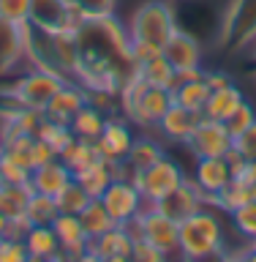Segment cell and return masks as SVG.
I'll return each mask as SVG.
<instances>
[{
    "mask_svg": "<svg viewBox=\"0 0 256 262\" xmlns=\"http://www.w3.org/2000/svg\"><path fill=\"white\" fill-rule=\"evenodd\" d=\"M79 47V85L90 93L120 96L139 66L131 57V33L112 16L85 19L77 30Z\"/></svg>",
    "mask_w": 256,
    "mask_h": 262,
    "instance_id": "1",
    "label": "cell"
},
{
    "mask_svg": "<svg viewBox=\"0 0 256 262\" xmlns=\"http://www.w3.org/2000/svg\"><path fill=\"white\" fill-rule=\"evenodd\" d=\"M120 104H123V112H126L134 123H139V126H145V128L147 126L153 128V126H158L161 118L172 106V90L147 85L136 71V77L128 79L126 88L120 90Z\"/></svg>",
    "mask_w": 256,
    "mask_h": 262,
    "instance_id": "2",
    "label": "cell"
},
{
    "mask_svg": "<svg viewBox=\"0 0 256 262\" xmlns=\"http://www.w3.org/2000/svg\"><path fill=\"white\" fill-rule=\"evenodd\" d=\"M224 249L221 221L207 210H196L180 221L177 229V251L185 259H207Z\"/></svg>",
    "mask_w": 256,
    "mask_h": 262,
    "instance_id": "3",
    "label": "cell"
},
{
    "mask_svg": "<svg viewBox=\"0 0 256 262\" xmlns=\"http://www.w3.org/2000/svg\"><path fill=\"white\" fill-rule=\"evenodd\" d=\"M175 30H177L175 11H172V6L164 3V0H147V3H142L128 22L131 38L150 41V44H158V47L167 44Z\"/></svg>",
    "mask_w": 256,
    "mask_h": 262,
    "instance_id": "4",
    "label": "cell"
},
{
    "mask_svg": "<svg viewBox=\"0 0 256 262\" xmlns=\"http://www.w3.org/2000/svg\"><path fill=\"white\" fill-rule=\"evenodd\" d=\"M63 82L65 79L57 77V74L33 66V71H28L25 77L16 79L14 85L6 90V96H8V101H11L14 106H28V110H41L44 112L49 98L55 96V90L60 88Z\"/></svg>",
    "mask_w": 256,
    "mask_h": 262,
    "instance_id": "5",
    "label": "cell"
},
{
    "mask_svg": "<svg viewBox=\"0 0 256 262\" xmlns=\"http://www.w3.org/2000/svg\"><path fill=\"white\" fill-rule=\"evenodd\" d=\"M126 227L131 229L134 237L139 235V237H145V241H150L153 246H158L164 254L177 251V229H180V224L175 219H169L167 213H161L155 205L142 208V213H139L134 221H128Z\"/></svg>",
    "mask_w": 256,
    "mask_h": 262,
    "instance_id": "6",
    "label": "cell"
},
{
    "mask_svg": "<svg viewBox=\"0 0 256 262\" xmlns=\"http://www.w3.org/2000/svg\"><path fill=\"white\" fill-rule=\"evenodd\" d=\"M131 180L136 183L139 194L145 196V202L155 205L158 200H164L169 191H175V188L183 183V172H180V167L172 159H167V156H161L155 164H150L147 169L142 172H134L131 175Z\"/></svg>",
    "mask_w": 256,
    "mask_h": 262,
    "instance_id": "7",
    "label": "cell"
},
{
    "mask_svg": "<svg viewBox=\"0 0 256 262\" xmlns=\"http://www.w3.org/2000/svg\"><path fill=\"white\" fill-rule=\"evenodd\" d=\"M85 22L74 0H30V25L44 30L77 33Z\"/></svg>",
    "mask_w": 256,
    "mask_h": 262,
    "instance_id": "8",
    "label": "cell"
},
{
    "mask_svg": "<svg viewBox=\"0 0 256 262\" xmlns=\"http://www.w3.org/2000/svg\"><path fill=\"white\" fill-rule=\"evenodd\" d=\"M98 200L104 202V208L109 210V216L118 221V224L134 221L145 208V196L139 194V188L131 178H114Z\"/></svg>",
    "mask_w": 256,
    "mask_h": 262,
    "instance_id": "9",
    "label": "cell"
},
{
    "mask_svg": "<svg viewBox=\"0 0 256 262\" xmlns=\"http://www.w3.org/2000/svg\"><path fill=\"white\" fill-rule=\"evenodd\" d=\"M188 147L196 159H213V156H226L235 147V137L229 134L226 123L202 118L194 134L188 137Z\"/></svg>",
    "mask_w": 256,
    "mask_h": 262,
    "instance_id": "10",
    "label": "cell"
},
{
    "mask_svg": "<svg viewBox=\"0 0 256 262\" xmlns=\"http://www.w3.org/2000/svg\"><path fill=\"white\" fill-rule=\"evenodd\" d=\"M134 251V235L126 224H118L112 229H106L104 235L93 237L87 243V259H106V262H126L131 259Z\"/></svg>",
    "mask_w": 256,
    "mask_h": 262,
    "instance_id": "11",
    "label": "cell"
},
{
    "mask_svg": "<svg viewBox=\"0 0 256 262\" xmlns=\"http://www.w3.org/2000/svg\"><path fill=\"white\" fill-rule=\"evenodd\" d=\"M224 44L240 47L256 38V0H235L224 19Z\"/></svg>",
    "mask_w": 256,
    "mask_h": 262,
    "instance_id": "12",
    "label": "cell"
},
{
    "mask_svg": "<svg viewBox=\"0 0 256 262\" xmlns=\"http://www.w3.org/2000/svg\"><path fill=\"white\" fill-rule=\"evenodd\" d=\"M90 101V90L79 82H63L60 88L55 90V96L49 98V104L44 106V115L49 120H57V123H68L74 120L82 106Z\"/></svg>",
    "mask_w": 256,
    "mask_h": 262,
    "instance_id": "13",
    "label": "cell"
},
{
    "mask_svg": "<svg viewBox=\"0 0 256 262\" xmlns=\"http://www.w3.org/2000/svg\"><path fill=\"white\" fill-rule=\"evenodd\" d=\"M25 25L8 22L0 16V77H8L28 57V33H25Z\"/></svg>",
    "mask_w": 256,
    "mask_h": 262,
    "instance_id": "14",
    "label": "cell"
},
{
    "mask_svg": "<svg viewBox=\"0 0 256 262\" xmlns=\"http://www.w3.org/2000/svg\"><path fill=\"white\" fill-rule=\"evenodd\" d=\"M202 202H204V194L199 191V186L191 183V180H183L175 191H169L164 200L155 202V208H158L161 213H167L169 219H175L180 224V221L188 219L191 213L202 210Z\"/></svg>",
    "mask_w": 256,
    "mask_h": 262,
    "instance_id": "15",
    "label": "cell"
},
{
    "mask_svg": "<svg viewBox=\"0 0 256 262\" xmlns=\"http://www.w3.org/2000/svg\"><path fill=\"white\" fill-rule=\"evenodd\" d=\"M161 55L172 63L175 71H188V69H196L202 60V49H199V41L194 36H188L183 30H175L169 36V41L161 47Z\"/></svg>",
    "mask_w": 256,
    "mask_h": 262,
    "instance_id": "16",
    "label": "cell"
},
{
    "mask_svg": "<svg viewBox=\"0 0 256 262\" xmlns=\"http://www.w3.org/2000/svg\"><path fill=\"white\" fill-rule=\"evenodd\" d=\"M52 227L57 232V241H60L63 257H85L90 237H87V232H85V227H82L77 213H57Z\"/></svg>",
    "mask_w": 256,
    "mask_h": 262,
    "instance_id": "17",
    "label": "cell"
},
{
    "mask_svg": "<svg viewBox=\"0 0 256 262\" xmlns=\"http://www.w3.org/2000/svg\"><path fill=\"white\" fill-rule=\"evenodd\" d=\"M196 180L194 183L199 186V191L204 194V200H216V194L224 188L229 180H232V167H229L226 156H213V159H199L196 164Z\"/></svg>",
    "mask_w": 256,
    "mask_h": 262,
    "instance_id": "18",
    "label": "cell"
},
{
    "mask_svg": "<svg viewBox=\"0 0 256 262\" xmlns=\"http://www.w3.org/2000/svg\"><path fill=\"white\" fill-rule=\"evenodd\" d=\"M134 145V134L123 120H106L101 137L96 139V147L106 161H126V156Z\"/></svg>",
    "mask_w": 256,
    "mask_h": 262,
    "instance_id": "19",
    "label": "cell"
},
{
    "mask_svg": "<svg viewBox=\"0 0 256 262\" xmlns=\"http://www.w3.org/2000/svg\"><path fill=\"white\" fill-rule=\"evenodd\" d=\"M123 169H126V164H123V161L98 159L96 164H90V167L79 169L74 178H77V183L85 188L90 196H101V194L106 191V186H109L114 178H126V175H123Z\"/></svg>",
    "mask_w": 256,
    "mask_h": 262,
    "instance_id": "20",
    "label": "cell"
},
{
    "mask_svg": "<svg viewBox=\"0 0 256 262\" xmlns=\"http://www.w3.org/2000/svg\"><path fill=\"white\" fill-rule=\"evenodd\" d=\"M202 118H204L202 112L188 110V106L172 101V106L167 110V115H164L161 123H158V128L164 131L167 139H172V142H188V137L194 134V128L199 126Z\"/></svg>",
    "mask_w": 256,
    "mask_h": 262,
    "instance_id": "21",
    "label": "cell"
},
{
    "mask_svg": "<svg viewBox=\"0 0 256 262\" xmlns=\"http://www.w3.org/2000/svg\"><path fill=\"white\" fill-rule=\"evenodd\" d=\"M74 180V172L65 167L60 159H52L46 164H41V167L33 169L30 175V188L38 194H49V196H57L63 191L65 186H68Z\"/></svg>",
    "mask_w": 256,
    "mask_h": 262,
    "instance_id": "22",
    "label": "cell"
},
{
    "mask_svg": "<svg viewBox=\"0 0 256 262\" xmlns=\"http://www.w3.org/2000/svg\"><path fill=\"white\" fill-rule=\"evenodd\" d=\"M25 246H28L30 259H60L63 249L57 241V232L52 224H30L25 232Z\"/></svg>",
    "mask_w": 256,
    "mask_h": 262,
    "instance_id": "23",
    "label": "cell"
},
{
    "mask_svg": "<svg viewBox=\"0 0 256 262\" xmlns=\"http://www.w3.org/2000/svg\"><path fill=\"white\" fill-rule=\"evenodd\" d=\"M243 101H245V98H243V90L229 82V85L218 88V90H210V98H207V104H204L202 115H204V118H213V120L226 123V120L237 112V106H240Z\"/></svg>",
    "mask_w": 256,
    "mask_h": 262,
    "instance_id": "24",
    "label": "cell"
},
{
    "mask_svg": "<svg viewBox=\"0 0 256 262\" xmlns=\"http://www.w3.org/2000/svg\"><path fill=\"white\" fill-rule=\"evenodd\" d=\"M68 126L74 131V137L87 139V142H96V139L101 137L104 126H106V118H104V112L98 110L93 101H87L77 115H74V120L68 123Z\"/></svg>",
    "mask_w": 256,
    "mask_h": 262,
    "instance_id": "25",
    "label": "cell"
},
{
    "mask_svg": "<svg viewBox=\"0 0 256 262\" xmlns=\"http://www.w3.org/2000/svg\"><path fill=\"white\" fill-rule=\"evenodd\" d=\"M65 167H68L74 175H77L79 169H85L90 167V164H96L98 159H101V153H98V147L96 142H87V139H79V137H74L68 145L60 150V156H57Z\"/></svg>",
    "mask_w": 256,
    "mask_h": 262,
    "instance_id": "26",
    "label": "cell"
},
{
    "mask_svg": "<svg viewBox=\"0 0 256 262\" xmlns=\"http://www.w3.org/2000/svg\"><path fill=\"white\" fill-rule=\"evenodd\" d=\"M77 216H79V221H82V227H85V232H87L90 241L98 237V235H104L106 229L118 227V221L109 216V210L104 208V202L98 200V196H93V200H90L85 208L77 213Z\"/></svg>",
    "mask_w": 256,
    "mask_h": 262,
    "instance_id": "27",
    "label": "cell"
},
{
    "mask_svg": "<svg viewBox=\"0 0 256 262\" xmlns=\"http://www.w3.org/2000/svg\"><path fill=\"white\" fill-rule=\"evenodd\" d=\"M33 188L30 186H14V183H0V213L8 221H19L25 219Z\"/></svg>",
    "mask_w": 256,
    "mask_h": 262,
    "instance_id": "28",
    "label": "cell"
},
{
    "mask_svg": "<svg viewBox=\"0 0 256 262\" xmlns=\"http://www.w3.org/2000/svg\"><path fill=\"white\" fill-rule=\"evenodd\" d=\"M207 98H210V88H207V82H204V77L177 82V85L172 88V101L183 104V106H188V110H196V112L204 110Z\"/></svg>",
    "mask_w": 256,
    "mask_h": 262,
    "instance_id": "29",
    "label": "cell"
},
{
    "mask_svg": "<svg viewBox=\"0 0 256 262\" xmlns=\"http://www.w3.org/2000/svg\"><path fill=\"white\" fill-rule=\"evenodd\" d=\"M161 156H164V147L155 142V139L142 137V139H134V145H131V150H128L123 164H126L131 169V175H134V172H142V169L150 167V164H155Z\"/></svg>",
    "mask_w": 256,
    "mask_h": 262,
    "instance_id": "30",
    "label": "cell"
},
{
    "mask_svg": "<svg viewBox=\"0 0 256 262\" xmlns=\"http://www.w3.org/2000/svg\"><path fill=\"white\" fill-rule=\"evenodd\" d=\"M139 77H142L147 85H155V88H169L172 90L177 85V71L172 69V63L164 55L139 66Z\"/></svg>",
    "mask_w": 256,
    "mask_h": 262,
    "instance_id": "31",
    "label": "cell"
},
{
    "mask_svg": "<svg viewBox=\"0 0 256 262\" xmlns=\"http://www.w3.org/2000/svg\"><path fill=\"white\" fill-rule=\"evenodd\" d=\"M57 213H60V208H57L55 196L33 191L30 200H28L25 219H28V224H52V221L57 219Z\"/></svg>",
    "mask_w": 256,
    "mask_h": 262,
    "instance_id": "32",
    "label": "cell"
},
{
    "mask_svg": "<svg viewBox=\"0 0 256 262\" xmlns=\"http://www.w3.org/2000/svg\"><path fill=\"white\" fill-rule=\"evenodd\" d=\"M36 137L44 139L46 145H52L55 150H57V156H60V150L74 139V131H71V126H65V123H57V120H49L46 115H44V120H41Z\"/></svg>",
    "mask_w": 256,
    "mask_h": 262,
    "instance_id": "33",
    "label": "cell"
},
{
    "mask_svg": "<svg viewBox=\"0 0 256 262\" xmlns=\"http://www.w3.org/2000/svg\"><path fill=\"white\" fill-rule=\"evenodd\" d=\"M248 200H251V186L243 183V180H237V178H232V180H229V183L216 194V202H218L224 210H229V213L237 210L240 205H245Z\"/></svg>",
    "mask_w": 256,
    "mask_h": 262,
    "instance_id": "34",
    "label": "cell"
},
{
    "mask_svg": "<svg viewBox=\"0 0 256 262\" xmlns=\"http://www.w3.org/2000/svg\"><path fill=\"white\" fill-rule=\"evenodd\" d=\"M90 200H93V196H90V194L85 191V188H82V186L77 183V178H74L71 183H68L60 194L55 196V202H57V208H60V213H79V210L90 202Z\"/></svg>",
    "mask_w": 256,
    "mask_h": 262,
    "instance_id": "35",
    "label": "cell"
},
{
    "mask_svg": "<svg viewBox=\"0 0 256 262\" xmlns=\"http://www.w3.org/2000/svg\"><path fill=\"white\" fill-rule=\"evenodd\" d=\"M33 169H28L25 164L14 161L11 156H6L0 150V183H14V186H30Z\"/></svg>",
    "mask_w": 256,
    "mask_h": 262,
    "instance_id": "36",
    "label": "cell"
},
{
    "mask_svg": "<svg viewBox=\"0 0 256 262\" xmlns=\"http://www.w3.org/2000/svg\"><path fill=\"white\" fill-rule=\"evenodd\" d=\"M25 259H30L25 237L6 232L3 237H0V262H25Z\"/></svg>",
    "mask_w": 256,
    "mask_h": 262,
    "instance_id": "37",
    "label": "cell"
},
{
    "mask_svg": "<svg viewBox=\"0 0 256 262\" xmlns=\"http://www.w3.org/2000/svg\"><path fill=\"white\" fill-rule=\"evenodd\" d=\"M232 221L245 237H256V200H248L237 210H232Z\"/></svg>",
    "mask_w": 256,
    "mask_h": 262,
    "instance_id": "38",
    "label": "cell"
},
{
    "mask_svg": "<svg viewBox=\"0 0 256 262\" xmlns=\"http://www.w3.org/2000/svg\"><path fill=\"white\" fill-rule=\"evenodd\" d=\"M82 14V19H101V16L114 14V3L118 0H74Z\"/></svg>",
    "mask_w": 256,
    "mask_h": 262,
    "instance_id": "39",
    "label": "cell"
},
{
    "mask_svg": "<svg viewBox=\"0 0 256 262\" xmlns=\"http://www.w3.org/2000/svg\"><path fill=\"white\" fill-rule=\"evenodd\" d=\"M0 16L8 22H30V0H0Z\"/></svg>",
    "mask_w": 256,
    "mask_h": 262,
    "instance_id": "40",
    "label": "cell"
},
{
    "mask_svg": "<svg viewBox=\"0 0 256 262\" xmlns=\"http://www.w3.org/2000/svg\"><path fill=\"white\" fill-rule=\"evenodd\" d=\"M169 254H164L158 246H153L150 241H145V237H134V251H131V259L136 262H164Z\"/></svg>",
    "mask_w": 256,
    "mask_h": 262,
    "instance_id": "41",
    "label": "cell"
},
{
    "mask_svg": "<svg viewBox=\"0 0 256 262\" xmlns=\"http://www.w3.org/2000/svg\"><path fill=\"white\" fill-rule=\"evenodd\" d=\"M253 120H256V112H253V106H251L248 101H243L240 106H237V112H235L232 118L226 120V128H229V134H232V137H237L240 131H245V128H248Z\"/></svg>",
    "mask_w": 256,
    "mask_h": 262,
    "instance_id": "42",
    "label": "cell"
},
{
    "mask_svg": "<svg viewBox=\"0 0 256 262\" xmlns=\"http://www.w3.org/2000/svg\"><path fill=\"white\" fill-rule=\"evenodd\" d=\"M235 150L240 153L243 159H256V120L235 137Z\"/></svg>",
    "mask_w": 256,
    "mask_h": 262,
    "instance_id": "43",
    "label": "cell"
},
{
    "mask_svg": "<svg viewBox=\"0 0 256 262\" xmlns=\"http://www.w3.org/2000/svg\"><path fill=\"white\" fill-rule=\"evenodd\" d=\"M161 55V47L158 44H150V41H139V38H131V57H134L136 66H142L147 60Z\"/></svg>",
    "mask_w": 256,
    "mask_h": 262,
    "instance_id": "44",
    "label": "cell"
},
{
    "mask_svg": "<svg viewBox=\"0 0 256 262\" xmlns=\"http://www.w3.org/2000/svg\"><path fill=\"white\" fill-rule=\"evenodd\" d=\"M57 159V150L52 145H46L44 139H38V137H33V145H30V161H33V169L41 167V164H46V161H52Z\"/></svg>",
    "mask_w": 256,
    "mask_h": 262,
    "instance_id": "45",
    "label": "cell"
},
{
    "mask_svg": "<svg viewBox=\"0 0 256 262\" xmlns=\"http://www.w3.org/2000/svg\"><path fill=\"white\" fill-rule=\"evenodd\" d=\"M204 82H207L210 90H218V88L229 85V77H224V74H204Z\"/></svg>",
    "mask_w": 256,
    "mask_h": 262,
    "instance_id": "46",
    "label": "cell"
},
{
    "mask_svg": "<svg viewBox=\"0 0 256 262\" xmlns=\"http://www.w3.org/2000/svg\"><path fill=\"white\" fill-rule=\"evenodd\" d=\"M6 232H8V219L3 216V213H0V237H3Z\"/></svg>",
    "mask_w": 256,
    "mask_h": 262,
    "instance_id": "47",
    "label": "cell"
},
{
    "mask_svg": "<svg viewBox=\"0 0 256 262\" xmlns=\"http://www.w3.org/2000/svg\"><path fill=\"white\" fill-rule=\"evenodd\" d=\"M251 200H256V186H251Z\"/></svg>",
    "mask_w": 256,
    "mask_h": 262,
    "instance_id": "48",
    "label": "cell"
},
{
    "mask_svg": "<svg viewBox=\"0 0 256 262\" xmlns=\"http://www.w3.org/2000/svg\"><path fill=\"white\" fill-rule=\"evenodd\" d=\"M253 41H256V38H253ZM253 60H256V47H253Z\"/></svg>",
    "mask_w": 256,
    "mask_h": 262,
    "instance_id": "49",
    "label": "cell"
}]
</instances>
